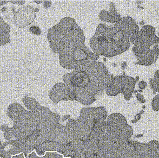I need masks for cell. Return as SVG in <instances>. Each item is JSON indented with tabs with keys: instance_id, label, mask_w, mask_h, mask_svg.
<instances>
[{
	"instance_id": "52a82bcc",
	"label": "cell",
	"mask_w": 159,
	"mask_h": 158,
	"mask_svg": "<svg viewBox=\"0 0 159 158\" xmlns=\"http://www.w3.org/2000/svg\"><path fill=\"white\" fill-rule=\"evenodd\" d=\"M157 49H151V47L148 46L134 45L132 51L137 59V64L141 66H150L153 63H155L158 58L157 55Z\"/></svg>"
},
{
	"instance_id": "7c38bea8",
	"label": "cell",
	"mask_w": 159,
	"mask_h": 158,
	"mask_svg": "<svg viewBox=\"0 0 159 158\" xmlns=\"http://www.w3.org/2000/svg\"><path fill=\"white\" fill-rule=\"evenodd\" d=\"M29 31L32 34L39 35L42 34V31L41 28L37 26H31L29 27Z\"/></svg>"
},
{
	"instance_id": "2e32d148",
	"label": "cell",
	"mask_w": 159,
	"mask_h": 158,
	"mask_svg": "<svg viewBox=\"0 0 159 158\" xmlns=\"http://www.w3.org/2000/svg\"><path fill=\"white\" fill-rule=\"evenodd\" d=\"M9 2L12 3L13 4H18V5H22L26 2V1H23V0H21V1H20V0H19V1L18 0L9 1Z\"/></svg>"
},
{
	"instance_id": "277c9868",
	"label": "cell",
	"mask_w": 159,
	"mask_h": 158,
	"mask_svg": "<svg viewBox=\"0 0 159 158\" xmlns=\"http://www.w3.org/2000/svg\"><path fill=\"white\" fill-rule=\"evenodd\" d=\"M110 76V83L106 89L107 93L109 96H116L119 93H123L126 99H130L136 83L135 79L126 75L114 77L111 74Z\"/></svg>"
},
{
	"instance_id": "ac0fdd59",
	"label": "cell",
	"mask_w": 159,
	"mask_h": 158,
	"mask_svg": "<svg viewBox=\"0 0 159 158\" xmlns=\"http://www.w3.org/2000/svg\"><path fill=\"white\" fill-rule=\"evenodd\" d=\"M127 66V63H126V61H124L123 62L122 64H121V67H122V68L123 70H125V68H126Z\"/></svg>"
},
{
	"instance_id": "e0dca14e",
	"label": "cell",
	"mask_w": 159,
	"mask_h": 158,
	"mask_svg": "<svg viewBox=\"0 0 159 158\" xmlns=\"http://www.w3.org/2000/svg\"><path fill=\"white\" fill-rule=\"evenodd\" d=\"M137 99L139 101H142L143 99V96L140 93H138L136 95Z\"/></svg>"
},
{
	"instance_id": "ffe728a7",
	"label": "cell",
	"mask_w": 159,
	"mask_h": 158,
	"mask_svg": "<svg viewBox=\"0 0 159 158\" xmlns=\"http://www.w3.org/2000/svg\"><path fill=\"white\" fill-rule=\"evenodd\" d=\"M135 80H136V82H138L139 80V77L138 76H137V77H136V78Z\"/></svg>"
},
{
	"instance_id": "ba28073f",
	"label": "cell",
	"mask_w": 159,
	"mask_h": 158,
	"mask_svg": "<svg viewBox=\"0 0 159 158\" xmlns=\"http://www.w3.org/2000/svg\"><path fill=\"white\" fill-rule=\"evenodd\" d=\"M109 7L108 10L103 9L100 12L99 18L103 22L115 24L121 19L122 16L117 12L114 2L110 1Z\"/></svg>"
},
{
	"instance_id": "8992f818",
	"label": "cell",
	"mask_w": 159,
	"mask_h": 158,
	"mask_svg": "<svg viewBox=\"0 0 159 158\" xmlns=\"http://www.w3.org/2000/svg\"><path fill=\"white\" fill-rule=\"evenodd\" d=\"M36 10L33 6L28 5L13 11V20L18 27L24 28L34 22L36 18Z\"/></svg>"
},
{
	"instance_id": "7a4b0ae2",
	"label": "cell",
	"mask_w": 159,
	"mask_h": 158,
	"mask_svg": "<svg viewBox=\"0 0 159 158\" xmlns=\"http://www.w3.org/2000/svg\"><path fill=\"white\" fill-rule=\"evenodd\" d=\"M62 79L68 88L70 97L89 102L97 93L107 88L111 76L103 63L90 61L64 74Z\"/></svg>"
},
{
	"instance_id": "8fae6325",
	"label": "cell",
	"mask_w": 159,
	"mask_h": 158,
	"mask_svg": "<svg viewBox=\"0 0 159 158\" xmlns=\"http://www.w3.org/2000/svg\"><path fill=\"white\" fill-rule=\"evenodd\" d=\"M150 87L153 90L154 93H159V70L155 72L154 79L151 78L149 80Z\"/></svg>"
},
{
	"instance_id": "30bf717a",
	"label": "cell",
	"mask_w": 159,
	"mask_h": 158,
	"mask_svg": "<svg viewBox=\"0 0 159 158\" xmlns=\"http://www.w3.org/2000/svg\"><path fill=\"white\" fill-rule=\"evenodd\" d=\"M49 96L52 99H64L70 97L68 88L64 83H57L52 88Z\"/></svg>"
},
{
	"instance_id": "6da1fadb",
	"label": "cell",
	"mask_w": 159,
	"mask_h": 158,
	"mask_svg": "<svg viewBox=\"0 0 159 158\" xmlns=\"http://www.w3.org/2000/svg\"><path fill=\"white\" fill-rule=\"evenodd\" d=\"M47 37L51 51L59 55L60 65L65 69L74 70L88 61L99 59L85 45L83 30L73 18H62L48 29Z\"/></svg>"
},
{
	"instance_id": "603a6c76",
	"label": "cell",
	"mask_w": 159,
	"mask_h": 158,
	"mask_svg": "<svg viewBox=\"0 0 159 158\" xmlns=\"http://www.w3.org/2000/svg\"><path fill=\"white\" fill-rule=\"evenodd\" d=\"M138 91H139L140 92H142V90H138Z\"/></svg>"
},
{
	"instance_id": "5bb4252c",
	"label": "cell",
	"mask_w": 159,
	"mask_h": 158,
	"mask_svg": "<svg viewBox=\"0 0 159 158\" xmlns=\"http://www.w3.org/2000/svg\"><path fill=\"white\" fill-rule=\"evenodd\" d=\"M147 86V83L145 81H140L138 83V87L140 89L144 90Z\"/></svg>"
},
{
	"instance_id": "7402d4cb",
	"label": "cell",
	"mask_w": 159,
	"mask_h": 158,
	"mask_svg": "<svg viewBox=\"0 0 159 158\" xmlns=\"http://www.w3.org/2000/svg\"><path fill=\"white\" fill-rule=\"evenodd\" d=\"M144 24H145V22H140V24L141 25H143Z\"/></svg>"
},
{
	"instance_id": "5b68a950",
	"label": "cell",
	"mask_w": 159,
	"mask_h": 158,
	"mask_svg": "<svg viewBox=\"0 0 159 158\" xmlns=\"http://www.w3.org/2000/svg\"><path fill=\"white\" fill-rule=\"evenodd\" d=\"M155 31L153 26H144L140 30L131 35L130 41L137 46L151 47L154 44H159V38L155 34Z\"/></svg>"
},
{
	"instance_id": "9a60e30c",
	"label": "cell",
	"mask_w": 159,
	"mask_h": 158,
	"mask_svg": "<svg viewBox=\"0 0 159 158\" xmlns=\"http://www.w3.org/2000/svg\"><path fill=\"white\" fill-rule=\"evenodd\" d=\"M43 7L45 9H49L52 5V1H43Z\"/></svg>"
},
{
	"instance_id": "9c48e42d",
	"label": "cell",
	"mask_w": 159,
	"mask_h": 158,
	"mask_svg": "<svg viewBox=\"0 0 159 158\" xmlns=\"http://www.w3.org/2000/svg\"><path fill=\"white\" fill-rule=\"evenodd\" d=\"M9 1L0 0V6L7 4ZM10 27L0 15V46L5 45L10 42Z\"/></svg>"
},
{
	"instance_id": "44dd1931",
	"label": "cell",
	"mask_w": 159,
	"mask_h": 158,
	"mask_svg": "<svg viewBox=\"0 0 159 158\" xmlns=\"http://www.w3.org/2000/svg\"><path fill=\"white\" fill-rule=\"evenodd\" d=\"M157 55L159 57V48H158L157 50Z\"/></svg>"
},
{
	"instance_id": "4fadbf2b",
	"label": "cell",
	"mask_w": 159,
	"mask_h": 158,
	"mask_svg": "<svg viewBox=\"0 0 159 158\" xmlns=\"http://www.w3.org/2000/svg\"><path fill=\"white\" fill-rule=\"evenodd\" d=\"M152 105L155 109L159 110V95H156L153 99Z\"/></svg>"
},
{
	"instance_id": "3957f363",
	"label": "cell",
	"mask_w": 159,
	"mask_h": 158,
	"mask_svg": "<svg viewBox=\"0 0 159 158\" xmlns=\"http://www.w3.org/2000/svg\"><path fill=\"white\" fill-rule=\"evenodd\" d=\"M139 31V26L129 16L122 18L113 26L100 23L90 39V46L93 53L99 56H117L129 50L131 35Z\"/></svg>"
},
{
	"instance_id": "d6986e66",
	"label": "cell",
	"mask_w": 159,
	"mask_h": 158,
	"mask_svg": "<svg viewBox=\"0 0 159 158\" xmlns=\"http://www.w3.org/2000/svg\"><path fill=\"white\" fill-rule=\"evenodd\" d=\"M34 2L36 3L37 4H41L43 2V1H34Z\"/></svg>"
}]
</instances>
